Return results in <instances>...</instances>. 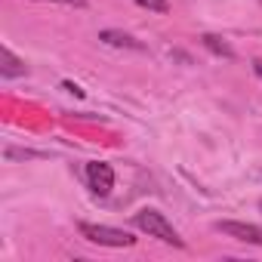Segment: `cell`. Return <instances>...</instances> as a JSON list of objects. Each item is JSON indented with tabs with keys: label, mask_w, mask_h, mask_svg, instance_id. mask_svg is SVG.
Returning <instances> with one entry per match:
<instances>
[{
	"label": "cell",
	"mask_w": 262,
	"mask_h": 262,
	"mask_svg": "<svg viewBox=\"0 0 262 262\" xmlns=\"http://www.w3.org/2000/svg\"><path fill=\"white\" fill-rule=\"evenodd\" d=\"M133 225L139 228V231H145L148 237H158V241H164V244H170V247H185V241L179 237V231L167 222V216L161 213V210H139L136 216H133Z\"/></svg>",
	"instance_id": "obj_1"
},
{
	"label": "cell",
	"mask_w": 262,
	"mask_h": 262,
	"mask_svg": "<svg viewBox=\"0 0 262 262\" xmlns=\"http://www.w3.org/2000/svg\"><path fill=\"white\" fill-rule=\"evenodd\" d=\"M77 231H80V237H86L90 244H99V247H133L136 244V237L129 231H120V228H111V225L80 222Z\"/></svg>",
	"instance_id": "obj_2"
},
{
	"label": "cell",
	"mask_w": 262,
	"mask_h": 262,
	"mask_svg": "<svg viewBox=\"0 0 262 262\" xmlns=\"http://www.w3.org/2000/svg\"><path fill=\"white\" fill-rule=\"evenodd\" d=\"M86 185L96 198H108L111 188H114V170L111 164H102V161H90L86 164Z\"/></svg>",
	"instance_id": "obj_3"
},
{
	"label": "cell",
	"mask_w": 262,
	"mask_h": 262,
	"mask_svg": "<svg viewBox=\"0 0 262 262\" xmlns=\"http://www.w3.org/2000/svg\"><path fill=\"white\" fill-rule=\"evenodd\" d=\"M216 231H222L225 237H234V241H244V244H256V247H262V225L225 219V222H216Z\"/></svg>",
	"instance_id": "obj_4"
},
{
	"label": "cell",
	"mask_w": 262,
	"mask_h": 262,
	"mask_svg": "<svg viewBox=\"0 0 262 262\" xmlns=\"http://www.w3.org/2000/svg\"><path fill=\"white\" fill-rule=\"evenodd\" d=\"M0 77H4V80L25 77V62H22L10 47H0Z\"/></svg>",
	"instance_id": "obj_5"
},
{
	"label": "cell",
	"mask_w": 262,
	"mask_h": 262,
	"mask_svg": "<svg viewBox=\"0 0 262 262\" xmlns=\"http://www.w3.org/2000/svg\"><path fill=\"white\" fill-rule=\"evenodd\" d=\"M99 40L108 43V47H126V50H142V43L136 37H129V34H120V31H99Z\"/></svg>",
	"instance_id": "obj_6"
},
{
	"label": "cell",
	"mask_w": 262,
	"mask_h": 262,
	"mask_svg": "<svg viewBox=\"0 0 262 262\" xmlns=\"http://www.w3.org/2000/svg\"><path fill=\"white\" fill-rule=\"evenodd\" d=\"M201 43H204V47H207L213 56H222V59H231V56H234V50L225 43V37H216V34H204V37H201Z\"/></svg>",
	"instance_id": "obj_7"
},
{
	"label": "cell",
	"mask_w": 262,
	"mask_h": 262,
	"mask_svg": "<svg viewBox=\"0 0 262 262\" xmlns=\"http://www.w3.org/2000/svg\"><path fill=\"white\" fill-rule=\"evenodd\" d=\"M133 4H139V7H145L151 13H167L170 10V0H133Z\"/></svg>",
	"instance_id": "obj_8"
},
{
	"label": "cell",
	"mask_w": 262,
	"mask_h": 262,
	"mask_svg": "<svg viewBox=\"0 0 262 262\" xmlns=\"http://www.w3.org/2000/svg\"><path fill=\"white\" fill-rule=\"evenodd\" d=\"M65 90H68V93H74V96H77V99H80V96H83V90H80V86H74V83H68V80H65Z\"/></svg>",
	"instance_id": "obj_9"
},
{
	"label": "cell",
	"mask_w": 262,
	"mask_h": 262,
	"mask_svg": "<svg viewBox=\"0 0 262 262\" xmlns=\"http://www.w3.org/2000/svg\"><path fill=\"white\" fill-rule=\"evenodd\" d=\"M53 4H68V7H83L86 0H53Z\"/></svg>",
	"instance_id": "obj_10"
},
{
	"label": "cell",
	"mask_w": 262,
	"mask_h": 262,
	"mask_svg": "<svg viewBox=\"0 0 262 262\" xmlns=\"http://www.w3.org/2000/svg\"><path fill=\"white\" fill-rule=\"evenodd\" d=\"M253 71H256V74L262 77V59H256V62H253Z\"/></svg>",
	"instance_id": "obj_11"
}]
</instances>
